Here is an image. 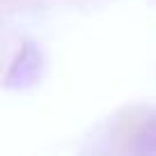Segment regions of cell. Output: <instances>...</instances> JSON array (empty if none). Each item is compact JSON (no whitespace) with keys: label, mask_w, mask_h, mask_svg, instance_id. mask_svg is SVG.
<instances>
[{"label":"cell","mask_w":156,"mask_h":156,"mask_svg":"<svg viewBox=\"0 0 156 156\" xmlns=\"http://www.w3.org/2000/svg\"><path fill=\"white\" fill-rule=\"evenodd\" d=\"M39 73H41V53L32 41H25L5 76V87L9 90L28 87L39 80Z\"/></svg>","instance_id":"cell-2"},{"label":"cell","mask_w":156,"mask_h":156,"mask_svg":"<svg viewBox=\"0 0 156 156\" xmlns=\"http://www.w3.org/2000/svg\"><path fill=\"white\" fill-rule=\"evenodd\" d=\"M2 2H5V5H12V0H2ZM25 0H16V5H23Z\"/></svg>","instance_id":"cell-3"},{"label":"cell","mask_w":156,"mask_h":156,"mask_svg":"<svg viewBox=\"0 0 156 156\" xmlns=\"http://www.w3.org/2000/svg\"><path fill=\"white\" fill-rule=\"evenodd\" d=\"M149 138H154V142H156V124L151 126V133H149Z\"/></svg>","instance_id":"cell-4"},{"label":"cell","mask_w":156,"mask_h":156,"mask_svg":"<svg viewBox=\"0 0 156 156\" xmlns=\"http://www.w3.org/2000/svg\"><path fill=\"white\" fill-rule=\"evenodd\" d=\"M154 126V119H151V112L147 108L140 106H131L124 108L119 115H117V122L112 126V149L119 151V154H129V151H136L140 147L142 140H147Z\"/></svg>","instance_id":"cell-1"}]
</instances>
